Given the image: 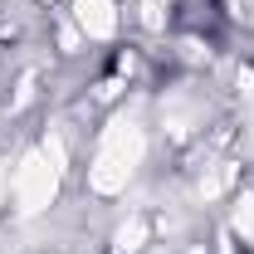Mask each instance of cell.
<instances>
[{
    "instance_id": "1",
    "label": "cell",
    "mask_w": 254,
    "mask_h": 254,
    "mask_svg": "<svg viewBox=\"0 0 254 254\" xmlns=\"http://www.w3.org/2000/svg\"><path fill=\"white\" fill-rule=\"evenodd\" d=\"M142 152H147V142H142V127L132 123V118H118V123L103 132V147H98L93 171H88L93 190H98V195H113V190H123V186H127V176L137 171Z\"/></svg>"
},
{
    "instance_id": "2",
    "label": "cell",
    "mask_w": 254,
    "mask_h": 254,
    "mask_svg": "<svg viewBox=\"0 0 254 254\" xmlns=\"http://www.w3.org/2000/svg\"><path fill=\"white\" fill-rule=\"evenodd\" d=\"M59 190V171L44 161V152H30L15 171V200H20V215H39Z\"/></svg>"
},
{
    "instance_id": "3",
    "label": "cell",
    "mask_w": 254,
    "mask_h": 254,
    "mask_svg": "<svg viewBox=\"0 0 254 254\" xmlns=\"http://www.w3.org/2000/svg\"><path fill=\"white\" fill-rule=\"evenodd\" d=\"M73 15H78V25H83L88 39H108V34L118 30L113 0H78V5H73Z\"/></svg>"
},
{
    "instance_id": "4",
    "label": "cell",
    "mask_w": 254,
    "mask_h": 254,
    "mask_svg": "<svg viewBox=\"0 0 254 254\" xmlns=\"http://www.w3.org/2000/svg\"><path fill=\"white\" fill-rule=\"evenodd\" d=\"M142 240H147V220H127L123 230H118V240H113V250L118 254H137Z\"/></svg>"
},
{
    "instance_id": "5",
    "label": "cell",
    "mask_w": 254,
    "mask_h": 254,
    "mask_svg": "<svg viewBox=\"0 0 254 254\" xmlns=\"http://www.w3.org/2000/svg\"><path fill=\"white\" fill-rule=\"evenodd\" d=\"M235 230L254 240V195H240V205H235Z\"/></svg>"
},
{
    "instance_id": "6",
    "label": "cell",
    "mask_w": 254,
    "mask_h": 254,
    "mask_svg": "<svg viewBox=\"0 0 254 254\" xmlns=\"http://www.w3.org/2000/svg\"><path fill=\"white\" fill-rule=\"evenodd\" d=\"M44 161H49L54 171H64V142H59V137H49V142H44Z\"/></svg>"
},
{
    "instance_id": "7",
    "label": "cell",
    "mask_w": 254,
    "mask_h": 254,
    "mask_svg": "<svg viewBox=\"0 0 254 254\" xmlns=\"http://www.w3.org/2000/svg\"><path fill=\"white\" fill-rule=\"evenodd\" d=\"M142 20H147V30H161V0H147V10H142Z\"/></svg>"
}]
</instances>
